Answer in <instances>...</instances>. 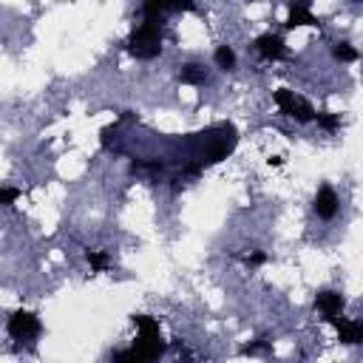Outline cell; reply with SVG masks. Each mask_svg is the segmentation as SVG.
<instances>
[{
  "label": "cell",
  "mask_w": 363,
  "mask_h": 363,
  "mask_svg": "<svg viewBox=\"0 0 363 363\" xmlns=\"http://www.w3.org/2000/svg\"><path fill=\"white\" fill-rule=\"evenodd\" d=\"M315 122H318L323 130H337V128H340V116L332 113V111H318V113H315Z\"/></svg>",
  "instance_id": "2e32d148"
},
{
  "label": "cell",
  "mask_w": 363,
  "mask_h": 363,
  "mask_svg": "<svg viewBox=\"0 0 363 363\" xmlns=\"http://www.w3.org/2000/svg\"><path fill=\"white\" fill-rule=\"evenodd\" d=\"M332 57H335L337 62H354V60H357V51H354L349 43H335Z\"/></svg>",
  "instance_id": "9a60e30c"
},
{
  "label": "cell",
  "mask_w": 363,
  "mask_h": 363,
  "mask_svg": "<svg viewBox=\"0 0 363 363\" xmlns=\"http://www.w3.org/2000/svg\"><path fill=\"white\" fill-rule=\"evenodd\" d=\"M244 264H247V267H261V264H267V252H261V250H255V252H250V255H244Z\"/></svg>",
  "instance_id": "ac0fdd59"
},
{
  "label": "cell",
  "mask_w": 363,
  "mask_h": 363,
  "mask_svg": "<svg viewBox=\"0 0 363 363\" xmlns=\"http://www.w3.org/2000/svg\"><path fill=\"white\" fill-rule=\"evenodd\" d=\"M213 60H216V65H218L221 71H233V68H235V51H233L230 45H218L216 54H213Z\"/></svg>",
  "instance_id": "4fadbf2b"
},
{
  "label": "cell",
  "mask_w": 363,
  "mask_h": 363,
  "mask_svg": "<svg viewBox=\"0 0 363 363\" xmlns=\"http://www.w3.org/2000/svg\"><path fill=\"white\" fill-rule=\"evenodd\" d=\"M113 133H116V122H113V125H105V128L99 130V142H102V147H108V145H111Z\"/></svg>",
  "instance_id": "d6986e66"
},
{
  "label": "cell",
  "mask_w": 363,
  "mask_h": 363,
  "mask_svg": "<svg viewBox=\"0 0 363 363\" xmlns=\"http://www.w3.org/2000/svg\"><path fill=\"white\" fill-rule=\"evenodd\" d=\"M269 349H272V343H269L267 337H255V340L244 343V346L238 349V354H241V357H255V354H267Z\"/></svg>",
  "instance_id": "7c38bea8"
},
{
  "label": "cell",
  "mask_w": 363,
  "mask_h": 363,
  "mask_svg": "<svg viewBox=\"0 0 363 363\" xmlns=\"http://www.w3.org/2000/svg\"><path fill=\"white\" fill-rule=\"evenodd\" d=\"M179 82H182V85H204V82H207V71H204L199 62H187V65H182V71H179Z\"/></svg>",
  "instance_id": "8fae6325"
},
{
  "label": "cell",
  "mask_w": 363,
  "mask_h": 363,
  "mask_svg": "<svg viewBox=\"0 0 363 363\" xmlns=\"http://www.w3.org/2000/svg\"><path fill=\"white\" fill-rule=\"evenodd\" d=\"M252 45H255V51H258L264 60H286V57H289L284 37H281V34H272V31L258 34Z\"/></svg>",
  "instance_id": "5b68a950"
},
{
  "label": "cell",
  "mask_w": 363,
  "mask_h": 363,
  "mask_svg": "<svg viewBox=\"0 0 363 363\" xmlns=\"http://www.w3.org/2000/svg\"><path fill=\"white\" fill-rule=\"evenodd\" d=\"M337 204H340V201H337L335 187H332V184H320V187H318V193H315V201H312L315 216H318V218H323V221H329V218H335Z\"/></svg>",
  "instance_id": "8992f818"
},
{
  "label": "cell",
  "mask_w": 363,
  "mask_h": 363,
  "mask_svg": "<svg viewBox=\"0 0 363 363\" xmlns=\"http://www.w3.org/2000/svg\"><path fill=\"white\" fill-rule=\"evenodd\" d=\"M301 26H312V28H320V20L309 11L306 3H289L286 6V20H284V28L292 31V28H301Z\"/></svg>",
  "instance_id": "ba28073f"
},
{
  "label": "cell",
  "mask_w": 363,
  "mask_h": 363,
  "mask_svg": "<svg viewBox=\"0 0 363 363\" xmlns=\"http://www.w3.org/2000/svg\"><path fill=\"white\" fill-rule=\"evenodd\" d=\"M162 40H164V26L162 17H145L139 26L130 28L125 48L136 60H156L162 54Z\"/></svg>",
  "instance_id": "7a4b0ae2"
},
{
  "label": "cell",
  "mask_w": 363,
  "mask_h": 363,
  "mask_svg": "<svg viewBox=\"0 0 363 363\" xmlns=\"http://www.w3.org/2000/svg\"><path fill=\"white\" fill-rule=\"evenodd\" d=\"M326 323L335 326L340 343H346V346L363 343V323H360V320H349V318H340V315H337V318H332V320H326Z\"/></svg>",
  "instance_id": "9c48e42d"
},
{
  "label": "cell",
  "mask_w": 363,
  "mask_h": 363,
  "mask_svg": "<svg viewBox=\"0 0 363 363\" xmlns=\"http://www.w3.org/2000/svg\"><path fill=\"white\" fill-rule=\"evenodd\" d=\"M17 199H20V190H17V187H3V190H0V204L9 207V204L17 201Z\"/></svg>",
  "instance_id": "e0dca14e"
},
{
  "label": "cell",
  "mask_w": 363,
  "mask_h": 363,
  "mask_svg": "<svg viewBox=\"0 0 363 363\" xmlns=\"http://www.w3.org/2000/svg\"><path fill=\"white\" fill-rule=\"evenodd\" d=\"M133 326L139 329L136 340L128 349H119L111 354V363H153L167 352V343L162 337V326L150 315H133Z\"/></svg>",
  "instance_id": "6da1fadb"
},
{
  "label": "cell",
  "mask_w": 363,
  "mask_h": 363,
  "mask_svg": "<svg viewBox=\"0 0 363 363\" xmlns=\"http://www.w3.org/2000/svg\"><path fill=\"white\" fill-rule=\"evenodd\" d=\"M6 329H9V335H11L14 340H34V337L40 335L43 323H40V318H37L34 312H28V309H14V312L9 315Z\"/></svg>",
  "instance_id": "277c9868"
},
{
  "label": "cell",
  "mask_w": 363,
  "mask_h": 363,
  "mask_svg": "<svg viewBox=\"0 0 363 363\" xmlns=\"http://www.w3.org/2000/svg\"><path fill=\"white\" fill-rule=\"evenodd\" d=\"M85 258H88V264H91L94 272H102V269L111 264L108 252H102V250H85Z\"/></svg>",
  "instance_id": "5bb4252c"
},
{
  "label": "cell",
  "mask_w": 363,
  "mask_h": 363,
  "mask_svg": "<svg viewBox=\"0 0 363 363\" xmlns=\"http://www.w3.org/2000/svg\"><path fill=\"white\" fill-rule=\"evenodd\" d=\"M267 164H269V167H281V164H284V156H269Z\"/></svg>",
  "instance_id": "ffe728a7"
},
{
  "label": "cell",
  "mask_w": 363,
  "mask_h": 363,
  "mask_svg": "<svg viewBox=\"0 0 363 363\" xmlns=\"http://www.w3.org/2000/svg\"><path fill=\"white\" fill-rule=\"evenodd\" d=\"M272 99H275V105H278V111L284 113V116H292L295 122H315V108L303 99V96H298L295 91H289V88H278V91H272Z\"/></svg>",
  "instance_id": "3957f363"
},
{
  "label": "cell",
  "mask_w": 363,
  "mask_h": 363,
  "mask_svg": "<svg viewBox=\"0 0 363 363\" xmlns=\"http://www.w3.org/2000/svg\"><path fill=\"white\" fill-rule=\"evenodd\" d=\"M343 306H346V298H343L337 289H320V292L315 295V309L323 315V320L337 318V315L343 312Z\"/></svg>",
  "instance_id": "52a82bcc"
},
{
  "label": "cell",
  "mask_w": 363,
  "mask_h": 363,
  "mask_svg": "<svg viewBox=\"0 0 363 363\" xmlns=\"http://www.w3.org/2000/svg\"><path fill=\"white\" fill-rule=\"evenodd\" d=\"M193 9H196L193 3H162V0L142 3V14L145 17H162V14H170V11H193Z\"/></svg>",
  "instance_id": "30bf717a"
}]
</instances>
